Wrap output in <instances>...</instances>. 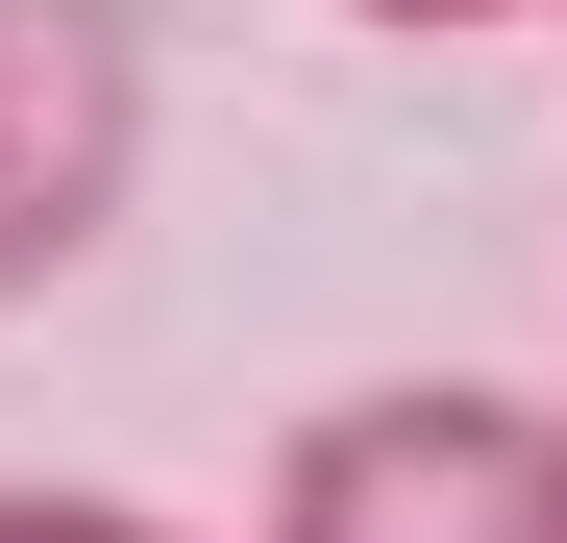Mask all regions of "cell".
Here are the masks:
<instances>
[{
    "instance_id": "4",
    "label": "cell",
    "mask_w": 567,
    "mask_h": 543,
    "mask_svg": "<svg viewBox=\"0 0 567 543\" xmlns=\"http://www.w3.org/2000/svg\"><path fill=\"white\" fill-rule=\"evenodd\" d=\"M346 25H567V0H346Z\"/></svg>"
},
{
    "instance_id": "2",
    "label": "cell",
    "mask_w": 567,
    "mask_h": 543,
    "mask_svg": "<svg viewBox=\"0 0 567 543\" xmlns=\"http://www.w3.org/2000/svg\"><path fill=\"white\" fill-rule=\"evenodd\" d=\"M148 173V25L124 0H0V297H50Z\"/></svg>"
},
{
    "instance_id": "3",
    "label": "cell",
    "mask_w": 567,
    "mask_h": 543,
    "mask_svg": "<svg viewBox=\"0 0 567 543\" xmlns=\"http://www.w3.org/2000/svg\"><path fill=\"white\" fill-rule=\"evenodd\" d=\"M0 543H173L148 494H0Z\"/></svg>"
},
{
    "instance_id": "1",
    "label": "cell",
    "mask_w": 567,
    "mask_h": 543,
    "mask_svg": "<svg viewBox=\"0 0 567 543\" xmlns=\"http://www.w3.org/2000/svg\"><path fill=\"white\" fill-rule=\"evenodd\" d=\"M271 543H567V396L395 371L271 444Z\"/></svg>"
}]
</instances>
